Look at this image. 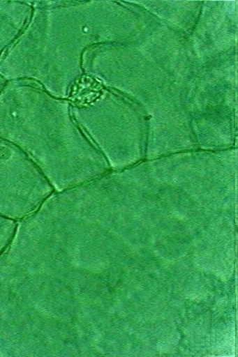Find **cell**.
<instances>
[{
    "instance_id": "7a4b0ae2",
    "label": "cell",
    "mask_w": 238,
    "mask_h": 357,
    "mask_svg": "<svg viewBox=\"0 0 238 357\" xmlns=\"http://www.w3.org/2000/svg\"><path fill=\"white\" fill-rule=\"evenodd\" d=\"M26 16V8L17 3H0V52L13 39Z\"/></svg>"
},
{
    "instance_id": "6da1fadb",
    "label": "cell",
    "mask_w": 238,
    "mask_h": 357,
    "mask_svg": "<svg viewBox=\"0 0 238 357\" xmlns=\"http://www.w3.org/2000/svg\"><path fill=\"white\" fill-rule=\"evenodd\" d=\"M53 193L43 174L0 139V215L13 219L29 216Z\"/></svg>"
},
{
    "instance_id": "3957f363",
    "label": "cell",
    "mask_w": 238,
    "mask_h": 357,
    "mask_svg": "<svg viewBox=\"0 0 238 357\" xmlns=\"http://www.w3.org/2000/svg\"><path fill=\"white\" fill-rule=\"evenodd\" d=\"M1 85H2V81L0 80V87H1Z\"/></svg>"
}]
</instances>
